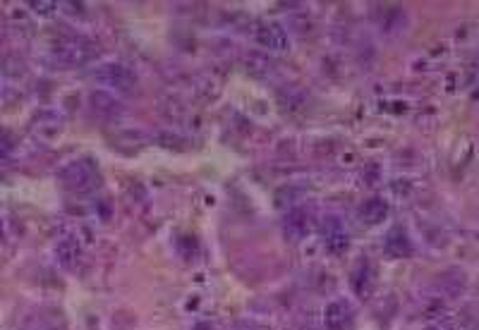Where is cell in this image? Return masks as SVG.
Segmentation results:
<instances>
[{
	"mask_svg": "<svg viewBox=\"0 0 479 330\" xmlns=\"http://www.w3.org/2000/svg\"><path fill=\"white\" fill-rule=\"evenodd\" d=\"M58 180L67 192L82 194V192H89L99 182V167L94 165L89 158H79L67 163L63 170L58 172Z\"/></svg>",
	"mask_w": 479,
	"mask_h": 330,
	"instance_id": "6da1fadb",
	"label": "cell"
},
{
	"mask_svg": "<svg viewBox=\"0 0 479 330\" xmlns=\"http://www.w3.org/2000/svg\"><path fill=\"white\" fill-rule=\"evenodd\" d=\"M53 56H56V60H60V65H65V67L84 65L86 60L94 56V46H91V41H86L82 36H67V38L56 41V46H53Z\"/></svg>",
	"mask_w": 479,
	"mask_h": 330,
	"instance_id": "7a4b0ae2",
	"label": "cell"
},
{
	"mask_svg": "<svg viewBox=\"0 0 479 330\" xmlns=\"http://www.w3.org/2000/svg\"><path fill=\"white\" fill-rule=\"evenodd\" d=\"M94 79L106 86H111V89L116 91H132L134 86H137V77H134V72L130 70L127 65L123 63H104L99 65L96 70H94Z\"/></svg>",
	"mask_w": 479,
	"mask_h": 330,
	"instance_id": "3957f363",
	"label": "cell"
},
{
	"mask_svg": "<svg viewBox=\"0 0 479 330\" xmlns=\"http://www.w3.org/2000/svg\"><path fill=\"white\" fill-rule=\"evenodd\" d=\"M321 237H323V247H326L331 254H343L350 247L348 227L343 225V220L336 218V215H328V218L323 220Z\"/></svg>",
	"mask_w": 479,
	"mask_h": 330,
	"instance_id": "277c9868",
	"label": "cell"
},
{
	"mask_svg": "<svg viewBox=\"0 0 479 330\" xmlns=\"http://www.w3.org/2000/svg\"><path fill=\"white\" fill-rule=\"evenodd\" d=\"M312 230H314V218L307 208H290L286 218H283V232L293 242L305 239Z\"/></svg>",
	"mask_w": 479,
	"mask_h": 330,
	"instance_id": "5b68a950",
	"label": "cell"
},
{
	"mask_svg": "<svg viewBox=\"0 0 479 330\" xmlns=\"http://www.w3.org/2000/svg\"><path fill=\"white\" fill-rule=\"evenodd\" d=\"M355 314L350 301L346 299H333L323 311V323H326L328 330H350L353 328Z\"/></svg>",
	"mask_w": 479,
	"mask_h": 330,
	"instance_id": "8992f818",
	"label": "cell"
},
{
	"mask_svg": "<svg viewBox=\"0 0 479 330\" xmlns=\"http://www.w3.org/2000/svg\"><path fill=\"white\" fill-rule=\"evenodd\" d=\"M254 36H256V43H261L268 51H286L290 46L286 29H283L281 24H276V22L259 24V26H256Z\"/></svg>",
	"mask_w": 479,
	"mask_h": 330,
	"instance_id": "52a82bcc",
	"label": "cell"
},
{
	"mask_svg": "<svg viewBox=\"0 0 479 330\" xmlns=\"http://www.w3.org/2000/svg\"><path fill=\"white\" fill-rule=\"evenodd\" d=\"M89 108H91L94 115L106 118V120L118 118L120 113H123V105H120V100L113 96V93H108V91H94L91 96H89Z\"/></svg>",
	"mask_w": 479,
	"mask_h": 330,
	"instance_id": "ba28073f",
	"label": "cell"
},
{
	"mask_svg": "<svg viewBox=\"0 0 479 330\" xmlns=\"http://www.w3.org/2000/svg\"><path fill=\"white\" fill-rule=\"evenodd\" d=\"M383 247H386V252L390 256H395V259H400V256H410L415 252L413 239H410V234H408V230H405L403 225L390 227L388 234H386V239H383Z\"/></svg>",
	"mask_w": 479,
	"mask_h": 330,
	"instance_id": "9c48e42d",
	"label": "cell"
},
{
	"mask_svg": "<svg viewBox=\"0 0 479 330\" xmlns=\"http://www.w3.org/2000/svg\"><path fill=\"white\" fill-rule=\"evenodd\" d=\"M386 213H388V204L381 197L367 199L360 206V218H362V223H367V225H379L381 220L386 218Z\"/></svg>",
	"mask_w": 479,
	"mask_h": 330,
	"instance_id": "30bf717a",
	"label": "cell"
},
{
	"mask_svg": "<svg viewBox=\"0 0 479 330\" xmlns=\"http://www.w3.org/2000/svg\"><path fill=\"white\" fill-rule=\"evenodd\" d=\"M350 282H353V289L360 297H367L369 292H372L374 287V275H372V268H369L367 261H360L357 268L350 275Z\"/></svg>",
	"mask_w": 479,
	"mask_h": 330,
	"instance_id": "8fae6325",
	"label": "cell"
},
{
	"mask_svg": "<svg viewBox=\"0 0 479 330\" xmlns=\"http://www.w3.org/2000/svg\"><path fill=\"white\" fill-rule=\"evenodd\" d=\"M56 259L63 268H75L79 261V244L72 237L60 239L56 244Z\"/></svg>",
	"mask_w": 479,
	"mask_h": 330,
	"instance_id": "7c38bea8",
	"label": "cell"
},
{
	"mask_svg": "<svg viewBox=\"0 0 479 330\" xmlns=\"http://www.w3.org/2000/svg\"><path fill=\"white\" fill-rule=\"evenodd\" d=\"M56 5L58 3H46V0H41V3H31V8L41 12V15H51V12H56Z\"/></svg>",
	"mask_w": 479,
	"mask_h": 330,
	"instance_id": "4fadbf2b",
	"label": "cell"
},
{
	"mask_svg": "<svg viewBox=\"0 0 479 330\" xmlns=\"http://www.w3.org/2000/svg\"><path fill=\"white\" fill-rule=\"evenodd\" d=\"M429 330H455V328H453V323L450 321H436Z\"/></svg>",
	"mask_w": 479,
	"mask_h": 330,
	"instance_id": "5bb4252c",
	"label": "cell"
},
{
	"mask_svg": "<svg viewBox=\"0 0 479 330\" xmlns=\"http://www.w3.org/2000/svg\"><path fill=\"white\" fill-rule=\"evenodd\" d=\"M41 330H60V328H41Z\"/></svg>",
	"mask_w": 479,
	"mask_h": 330,
	"instance_id": "9a60e30c",
	"label": "cell"
},
{
	"mask_svg": "<svg viewBox=\"0 0 479 330\" xmlns=\"http://www.w3.org/2000/svg\"><path fill=\"white\" fill-rule=\"evenodd\" d=\"M472 330H479V326H475V328H472Z\"/></svg>",
	"mask_w": 479,
	"mask_h": 330,
	"instance_id": "2e32d148",
	"label": "cell"
}]
</instances>
